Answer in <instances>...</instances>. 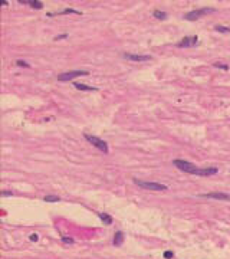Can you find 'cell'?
<instances>
[{
	"label": "cell",
	"instance_id": "cell-8",
	"mask_svg": "<svg viewBox=\"0 0 230 259\" xmlns=\"http://www.w3.org/2000/svg\"><path fill=\"white\" fill-rule=\"evenodd\" d=\"M201 196L209 197V199H217V200H230V194L222 193V191H213V193H207V194H201Z\"/></svg>",
	"mask_w": 230,
	"mask_h": 259
},
{
	"label": "cell",
	"instance_id": "cell-23",
	"mask_svg": "<svg viewBox=\"0 0 230 259\" xmlns=\"http://www.w3.org/2000/svg\"><path fill=\"white\" fill-rule=\"evenodd\" d=\"M1 196H12V193H9V191H3Z\"/></svg>",
	"mask_w": 230,
	"mask_h": 259
},
{
	"label": "cell",
	"instance_id": "cell-5",
	"mask_svg": "<svg viewBox=\"0 0 230 259\" xmlns=\"http://www.w3.org/2000/svg\"><path fill=\"white\" fill-rule=\"evenodd\" d=\"M83 75H88V71H69V72H65V74L58 75V81H61V82H66V81H72V79H75L76 76H83Z\"/></svg>",
	"mask_w": 230,
	"mask_h": 259
},
{
	"label": "cell",
	"instance_id": "cell-3",
	"mask_svg": "<svg viewBox=\"0 0 230 259\" xmlns=\"http://www.w3.org/2000/svg\"><path fill=\"white\" fill-rule=\"evenodd\" d=\"M83 137L86 138V141H89L94 147H96L98 150H101L102 153H108L109 151V148H108V144L104 141V140H101L99 137H95V135H91V134H83Z\"/></svg>",
	"mask_w": 230,
	"mask_h": 259
},
{
	"label": "cell",
	"instance_id": "cell-7",
	"mask_svg": "<svg viewBox=\"0 0 230 259\" xmlns=\"http://www.w3.org/2000/svg\"><path fill=\"white\" fill-rule=\"evenodd\" d=\"M125 59L128 61H134V62H147V61H151V56L150 55H135V53H125L124 55Z\"/></svg>",
	"mask_w": 230,
	"mask_h": 259
},
{
	"label": "cell",
	"instance_id": "cell-15",
	"mask_svg": "<svg viewBox=\"0 0 230 259\" xmlns=\"http://www.w3.org/2000/svg\"><path fill=\"white\" fill-rule=\"evenodd\" d=\"M153 16L155 17V19H160V20L167 19V13H165V12H161V10H154Z\"/></svg>",
	"mask_w": 230,
	"mask_h": 259
},
{
	"label": "cell",
	"instance_id": "cell-16",
	"mask_svg": "<svg viewBox=\"0 0 230 259\" xmlns=\"http://www.w3.org/2000/svg\"><path fill=\"white\" fill-rule=\"evenodd\" d=\"M214 29L220 33H230V28H226V26H222V25H216Z\"/></svg>",
	"mask_w": 230,
	"mask_h": 259
},
{
	"label": "cell",
	"instance_id": "cell-22",
	"mask_svg": "<svg viewBox=\"0 0 230 259\" xmlns=\"http://www.w3.org/2000/svg\"><path fill=\"white\" fill-rule=\"evenodd\" d=\"M68 35L65 33V35H59V36H55V40H61V39H66Z\"/></svg>",
	"mask_w": 230,
	"mask_h": 259
},
{
	"label": "cell",
	"instance_id": "cell-19",
	"mask_svg": "<svg viewBox=\"0 0 230 259\" xmlns=\"http://www.w3.org/2000/svg\"><path fill=\"white\" fill-rule=\"evenodd\" d=\"M173 256H174V255H173V252H170V251L164 252V258H165V259H171Z\"/></svg>",
	"mask_w": 230,
	"mask_h": 259
},
{
	"label": "cell",
	"instance_id": "cell-4",
	"mask_svg": "<svg viewBox=\"0 0 230 259\" xmlns=\"http://www.w3.org/2000/svg\"><path fill=\"white\" fill-rule=\"evenodd\" d=\"M213 12H216V9H213V7H201V9H196V10L189 12V13L184 16V19H187V20H197V19H200L201 16H204V15H207V13H213Z\"/></svg>",
	"mask_w": 230,
	"mask_h": 259
},
{
	"label": "cell",
	"instance_id": "cell-11",
	"mask_svg": "<svg viewBox=\"0 0 230 259\" xmlns=\"http://www.w3.org/2000/svg\"><path fill=\"white\" fill-rule=\"evenodd\" d=\"M74 86L79 89V91H98V88H95V86H88V85H83V84H78L75 82L74 84Z\"/></svg>",
	"mask_w": 230,
	"mask_h": 259
},
{
	"label": "cell",
	"instance_id": "cell-21",
	"mask_svg": "<svg viewBox=\"0 0 230 259\" xmlns=\"http://www.w3.org/2000/svg\"><path fill=\"white\" fill-rule=\"evenodd\" d=\"M29 239H30L32 242H38L39 236H38V235H36V233H33V235H30V236H29Z\"/></svg>",
	"mask_w": 230,
	"mask_h": 259
},
{
	"label": "cell",
	"instance_id": "cell-9",
	"mask_svg": "<svg viewBox=\"0 0 230 259\" xmlns=\"http://www.w3.org/2000/svg\"><path fill=\"white\" fill-rule=\"evenodd\" d=\"M19 3H22V4H29V6H32L33 9H43V3H42V1H38V0H35V1H29V0H19Z\"/></svg>",
	"mask_w": 230,
	"mask_h": 259
},
{
	"label": "cell",
	"instance_id": "cell-12",
	"mask_svg": "<svg viewBox=\"0 0 230 259\" xmlns=\"http://www.w3.org/2000/svg\"><path fill=\"white\" fill-rule=\"evenodd\" d=\"M98 216H99V219L104 222V224H108V226H109V224H112V222H114L112 218H111L108 213H99Z\"/></svg>",
	"mask_w": 230,
	"mask_h": 259
},
{
	"label": "cell",
	"instance_id": "cell-18",
	"mask_svg": "<svg viewBox=\"0 0 230 259\" xmlns=\"http://www.w3.org/2000/svg\"><path fill=\"white\" fill-rule=\"evenodd\" d=\"M214 66H216V68H220V69H223V71H227V69H229L227 65H224V64H219V62H216Z\"/></svg>",
	"mask_w": 230,
	"mask_h": 259
},
{
	"label": "cell",
	"instance_id": "cell-17",
	"mask_svg": "<svg viewBox=\"0 0 230 259\" xmlns=\"http://www.w3.org/2000/svg\"><path fill=\"white\" fill-rule=\"evenodd\" d=\"M16 65H17V66H20V68H29V64H28V62H25V61H17V62H16Z\"/></svg>",
	"mask_w": 230,
	"mask_h": 259
},
{
	"label": "cell",
	"instance_id": "cell-14",
	"mask_svg": "<svg viewBox=\"0 0 230 259\" xmlns=\"http://www.w3.org/2000/svg\"><path fill=\"white\" fill-rule=\"evenodd\" d=\"M43 200H45L46 203H56V202L61 200V197H59V196H52V194H49V196H45Z\"/></svg>",
	"mask_w": 230,
	"mask_h": 259
},
{
	"label": "cell",
	"instance_id": "cell-2",
	"mask_svg": "<svg viewBox=\"0 0 230 259\" xmlns=\"http://www.w3.org/2000/svg\"><path fill=\"white\" fill-rule=\"evenodd\" d=\"M134 183L143 189H147V190H154V191H165L168 190V187L165 184H161V183H155V182H144V180H138V179H132Z\"/></svg>",
	"mask_w": 230,
	"mask_h": 259
},
{
	"label": "cell",
	"instance_id": "cell-1",
	"mask_svg": "<svg viewBox=\"0 0 230 259\" xmlns=\"http://www.w3.org/2000/svg\"><path fill=\"white\" fill-rule=\"evenodd\" d=\"M173 163H174V166H176L177 169H180V170L184 171V173L196 174V176H203V177L214 176V174H217V171H219L217 167H206V169H201V167H197V166H194L191 163H189V161H186V160H180V158L174 160Z\"/></svg>",
	"mask_w": 230,
	"mask_h": 259
},
{
	"label": "cell",
	"instance_id": "cell-10",
	"mask_svg": "<svg viewBox=\"0 0 230 259\" xmlns=\"http://www.w3.org/2000/svg\"><path fill=\"white\" fill-rule=\"evenodd\" d=\"M122 242H124V233L122 232H116L114 235V243L115 246H121L122 245Z\"/></svg>",
	"mask_w": 230,
	"mask_h": 259
},
{
	"label": "cell",
	"instance_id": "cell-13",
	"mask_svg": "<svg viewBox=\"0 0 230 259\" xmlns=\"http://www.w3.org/2000/svg\"><path fill=\"white\" fill-rule=\"evenodd\" d=\"M66 13H75V15H81V12H78V10H74V9H65V10H62V12H58V13H49L48 16H58V15H66Z\"/></svg>",
	"mask_w": 230,
	"mask_h": 259
},
{
	"label": "cell",
	"instance_id": "cell-6",
	"mask_svg": "<svg viewBox=\"0 0 230 259\" xmlns=\"http://www.w3.org/2000/svg\"><path fill=\"white\" fill-rule=\"evenodd\" d=\"M197 42H198V37L197 36H186L184 39H181L177 43V46L178 48H190V46H196Z\"/></svg>",
	"mask_w": 230,
	"mask_h": 259
},
{
	"label": "cell",
	"instance_id": "cell-20",
	"mask_svg": "<svg viewBox=\"0 0 230 259\" xmlns=\"http://www.w3.org/2000/svg\"><path fill=\"white\" fill-rule=\"evenodd\" d=\"M62 242H65V243H74V239H71V238H66V236H63V238H62Z\"/></svg>",
	"mask_w": 230,
	"mask_h": 259
}]
</instances>
